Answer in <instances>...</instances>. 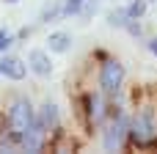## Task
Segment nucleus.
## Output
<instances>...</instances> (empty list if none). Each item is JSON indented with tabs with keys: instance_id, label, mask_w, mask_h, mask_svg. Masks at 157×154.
<instances>
[{
	"instance_id": "f257e3e1",
	"label": "nucleus",
	"mask_w": 157,
	"mask_h": 154,
	"mask_svg": "<svg viewBox=\"0 0 157 154\" xmlns=\"http://www.w3.org/2000/svg\"><path fill=\"white\" fill-rule=\"evenodd\" d=\"M33 124H36V116H33L30 102H28V99H17V102L11 105V127H14V132L22 135V132H28Z\"/></svg>"
},
{
	"instance_id": "f03ea898",
	"label": "nucleus",
	"mask_w": 157,
	"mask_h": 154,
	"mask_svg": "<svg viewBox=\"0 0 157 154\" xmlns=\"http://www.w3.org/2000/svg\"><path fill=\"white\" fill-rule=\"evenodd\" d=\"M121 80H124L121 63L105 61V66H102V72H99V85H102V91H105V94H116V91L121 88Z\"/></svg>"
},
{
	"instance_id": "7ed1b4c3",
	"label": "nucleus",
	"mask_w": 157,
	"mask_h": 154,
	"mask_svg": "<svg viewBox=\"0 0 157 154\" xmlns=\"http://www.w3.org/2000/svg\"><path fill=\"white\" fill-rule=\"evenodd\" d=\"M127 132L138 141V143H149L152 138L157 135V130H155V124H152V118L144 113V116H135L132 121H130V127H127Z\"/></svg>"
},
{
	"instance_id": "20e7f679",
	"label": "nucleus",
	"mask_w": 157,
	"mask_h": 154,
	"mask_svg": "<svg viewBox=\"0 0 157 154\" xmlns=\"http://www.w3.org/2000/svg\"><path fill=\"white\" fill-rule=\"evenodd\" d=\"M127 127H130V121H127V118H116V121H113V124L105 130L102 146H105L108 152L119 149V146H121V141H124V132H127Z\"/></svg>"
},
{
	"instance_id": "39448f33",
	"label": "nucleus",
	"mask_w": 157,
	"mask_h": 154,
	"mask_svg": "<svg viewBox=\"0 0 157 154\" xmlns=\"http://www.w3.org/2000/svg\"><path fill=\"white\" fill-rule=\"evenodd\" d=\"M25 63L19 61V58H3L0 61V74H6V77H11V80H22L25 77Z\"/></svg>"
},
{
	"instance_id": "423d86ee",
	"label": "nucleus",
	"mask_w": 157,
	"mask_h": 154,
	"mask_svg": "<svg viewBox=\"0 0 157 154\" xmlns=\"http://www.w3.org/2000/svg\"><path fill=\"white\" fill-rule=\"evenodd\" d=\"M28 61H30V66H33L36 74H50V69H52V63H50V58H47L44 50H30Z\"/></svg>"
},
{
	"instance_id": "0eeeda50",
	"label": "nucleus",
	"mask_w": 157,
	"mask_h": 154,
	"mask_svg": "<svg viewBox=\"0 0 157 154\" xmlns=\"http://www.w3.org/2000/svg\"><path fill=\"white\" fill-rule=\"evenodd\" d=\"M47 47H50L52 52H66V50L72 47V36H69L66 30H58V33H52V36L47 39Z\"/></svg>"
},
{
	"instance_id": "6e6552de",
	"label": "nucleus",
	"mask_w": 157,
	"mask_h": 154,
	"mask_svg": "<svg viewBox=\"0 0 157 154\" xmlns=\"http://www.w3.org/2000/svg\"><path fill=\"white\" fill-rule=\"evenodd\" d=\"M55 121H58V110H55V105L50 102V105H44L41 116H39V124H41V130H50V127H55Z\"/></svg>"
},
{
	"instance_id": "1a4fd4ad",
	"label": "nucleus",
	"mask_w": 157,
	"mask_h": 154,
	"mask_svg": "<svg viewBox=\"0 0 157 154\" xmlns=\"http://www.w3.org/2000/svg\"><path fill=\"white\" fill-rule=\"evenodd\" d=\"M144 14H146V0H132L127 6V17L130 19H141Z\"/></svg>"
},
{
	"instance_id": "9d476101",
	"label": "nucleus",
	"mask_w": 157,
	"mask_h": 154,
	"mask_svg": "<svg viewBox=\"0 0 157 154\" xmlns=\"http://www.w3.org/2000/svg\"><path fill=\"white\" fill-rule=\"evenodd\" d=\"M83 3H86V0H66V3H63V8H61V11H63V14H66V17H69V14H77V11H80V8H83Z\"/></svg>"
},
{
	"instance_id": "9b49d317",
	"label": "nucleus",
	"mask_w": 157,
	"mask_h": 154,
	"mask_svg": "<svg viewBox=\"0 0 157 154\" xmlns=\"http://www.w3.org/2000/svg\"><path fill=\"white\" fill-rule=\"evenodd\" d=\"M11 41H14V36H11L8 30H0V50H6Z\"/></svg>"
},
{
	"instance_id": "f8f14e48",
	"label": "nucleus",
	"mask_w": 157,
	"mask_h": 154,
	"mask_svg": "<svg viewBox=\"0 0 157 154\" xmlns=\"http://www.w3.org/2000/svg\"><path fill=\"white\" fill-rule=\"evenodd\" d=\"M58 11H61L58 6H50V8L44 11V17H41V19H44V22H52V17H58Z\"/></svg>"
},
{
	"instance_id": "ddd939ff",
	"label": "nucleus",
	"mask_w": 157,
	"mask_h": 154,
	"mask_svg": "<svg viewBox=\"0 0 157 154\" xmlns=\"http://www.w3.org/2000/svg\"><path fill=\"white\" fill-rule=\"evenodd\" d=\"M149 50H152V52L157 55V39H149Z\"/></svg>"
},
{
	"instance_id": "4468645a",
	"label": "nucleus",
	"mask_w": 157,
	"mask_h": 154,
	"mask_svg": "<svg viewBox=\"0 0 157 154\" xmlns=\"http://www.w3.org/2000/svg\"><path fill=\"white\" fill-rule=\"evenodd\" d=\"M8 3H17V0H8Z\"/></svg>"
}]
</instances>
